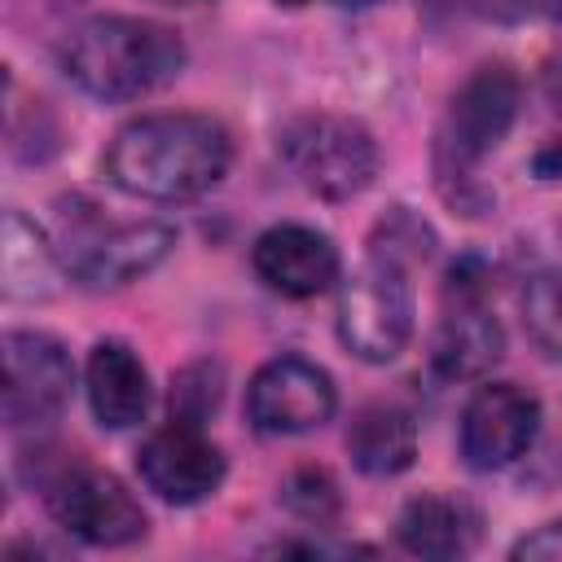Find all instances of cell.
I'll list each match as a JSON object with an SVG mask.
<instances>
[{
    "mask_svg": "<svg viewBox=\"0 0 562 562\" xmlns=\"http://www.w3.org/2000/svg\"><path fill=\"white\" fill-rule=\"evenodd\" d=\"M233 162V140L211 114H140L123 123L101 158L105 180L145 202L211 193Z\"/></svg>",
    "mask_w": 562,
    "mask_h": 562,
    "instance_id": "1",
    "label": "cell"
},
{
    "mask_svg": "<svg viewBox=\"0 0 562 562\" xmlns=\"http://www.w3.org/2000/svg\"><path fill=\"white\" fill-rule=\"evenodd\" d=\"M184 40L149 18H88L61 44V75L97 101H136L184 70Z\"/></svg>",
    "mask_w": 562,
    "mask_h": 562,
    "instance_id": "2",
    "label": "cell"
},
{
    "mask_svg": "<svg viewBox=\"0 0 562 562\" xmlns=\"http://www.w3.org/2000/svg\"><path fill=\"white\" fill-rule=\"evenodd\" d=\"M176 246V233L158 220H105L97 206L70 211L61 220L57 259L61 272L83 290H119L154 272Z\"/></svg>",
    "mask_w": 562,
    "mask_h": 562,
    "instance_id": "3",
    "label": "cell"
},
{
    "mask_svg": "<svg viewBox=\"0 0 562 562\" xmlns=\"http://www.w3.org/2000/svg\"><path fill=\"white\" fill-rule=\"evenodd\" d=\"M338 338L364 364L395 360L413 338V281L408 263L382 250L342 281L338 290Z\"/></svg>",
    "mask_w": 562,
    "mask_h": 562,
    "instance_id": "4",
    "label": "cell"
},
{
    "mask_svg": "<svg viewBox=\"0 0 562 562\" xmlns=\"http://www.w3.org/2000/svg\"><path fill=\"white\" fill-rule=\"evenodd\" d=\"M281 162L307 193L325 202H347L373 184L378 140L356 119L303 114L281 132Z\"/></svg>",
    "mask_w": 562,
    "mask_h": 562,
    "instance_id": "5",
    "label": "cell"
},
{
    "mask_svg": "<svg viewBox=\"0 0 562 562\" xmlns=\"http://www.w3.org/2000/svg\"><path fill=\"white\" fill-rule=\"evenodd\" d=\"M44 505L57 518V527H66L83 544H101V549L132 544L149 527L136 496L110 470H97L88 461H61L44 479Z\"/></svg>",
    "mask_w": 562,
    "mask_h": 562,
    "instance_id": "6",
    "label": "cell"
},
{
    "mask_svg": "<svg viewBox=\"0 0 562 562\" xmlns=\"http://www.w3.org/2000/svg\"><path fill=\"white\" fill-rule=\"evenodd\" d=\"M75 386L70 351L40 334V329H13L4 334V422L9 430H44L53 426Z\"/></svg>",
    "mask_w": 562,
    "mask_h": 562,
    "instance_id": "7",
    "label": "cell"
},
{
    "mask_svg": "<svg viewBox=\"0 0 562 562\" xmlns=\"http://www.w3.org/2000/svg\"><path fill=\"white\" fill-rule=\"evenodd\" d=\"M505 351V329L496 312L483 303V281L457 263L448 272V303L430 338V364L448 382H470L483 378Z\"/></svg>",
    "mask_w": 562,
    "mask_h": 562,
    "instance_id": "8",
    "label": "cell"
},
{
    "mask_svg": "<svg viewBox=\"0 0 562 562\" xmlns=\"http://www.w3.org/2000/svg\"><path fill=\"white\" fill-rule=\"evenodd\" d=\"M334 378L303 356L259 364L246 386V417L259 435H307L334 417Z\"/></svg>",
    "mask_w": 562,
    "mask_h": 562,
    "instance_id": "9",
    "label": "cell"
},
{
    "mask_svg": "<svg viewBox=\"0 0 562 562\" xmlns=\"http://www.w3.org/2000/svg\"><path fill=\"white\" fill-rule=\"evenodd\" d=\"M536 430L540 400L514 382H487L461 408V457L479 474L505 470L536 443Z\"/></svg>",
    "mask_w": 562,
    "mask_h": 562,
    "instance_id": "10",
    "label": "cell"
},
{
    "mask_svg": "<svg viewBox=\"0 0 562 562\" xmlns=\"http://www.w3.org/2000/svg\"><path fill=\"white\" fill-rule=\"evenodd\" d=\"M224 470H228L224 452L206 439V430L198 422H176L171 417L136 452L140 483L167 505H198V501L215 496L220 483H224Z\"/></svg>",
    "mask_w": 562,
    "mask_h": 562,
    "instance_id": "11",
    "label": "cell"
},
{
    "mask_svg": "<svg viewBox=\"0 0 562 562\" xmlns=\"http://www.w3.org/2000/svg\"><path fill=\"white\" fill-rule=\"evenodd\" d=\"M518 101H522V83L509 66L501 61L479 66L448 105L443 149L452 154V162H479L483 154H492L509 136L518 119Z\"/></svg>",
    "mask_w": 562,
    "mask_h": 562,
    "instance_id": "12",
    "label": "cell"
},
{
    "mask_svg": "<svg viewBox=\"0 0 562 562\" xmlns=\"http://www.w3.org/2000/svg\"><path fill=\"white\" fill-rule=\"evenodd\" d=\"M255 277L281 299H316L338 281V246L307 224H272L250 250Z\"/></svg>",
    "mask_w": 562,
    "mask_h": 562,
    "instance_id": "13",
    "label": "cell"
},
{
    "mask_svg": "<svg viewBox=\"0 0 562 562\" xmlns=\"http://www.w3.org/2000/svg\"><path fill=\"white\" fill-rule=\"evenodd\" d=\"M83 386H88V408L105 430L140 426L149 413V400H154L140 356L119 338H105L92 347L88 369H83Z\"/></svg>",
    "mask_w": 562,
    "mask_h": 562,
    "instance_id": "14",
    "label": "cell"
},
{
    "mask_svg": "<svg viewBox=\"0 0 562 562\" xmlns=\"http://www.w3.org/2000/svg\"><path fill=\"white\" fill-rule=\"evenodd\" d=\"M347 457L369 479L404 474L417 457V422L395 404H369L347 426Z\"/></svg>",
    "mask_w": 562,
    "mask_h": 562,
    "instance_id": "15",
    "label": "cell"
},
{
    "mask_svg": "<svg viewBox=\"0 0 562 562\" xmlns=\"http://www.w3.org/2000/svg\"><path fill=\"white\" fill-rule=\"evenodd\" d=\"M395 536L417 558H461V553H470V544L479 536V514L457 496L426 492L400 509Z\"/></svg>",
    "mask_w": 562,
    "mask_h": 562,
    "instance_id": "16",
    "label": "cell"
},
{
    "mask_svg": "<svg viewBox=\"0 0 562 562\" xmlns=\"http://www.w3.org/2000/svg\"><path fill=\"white\" fill-rule=\"evenodd\" d=\"M61 268L57 246L18 211H4V246H0V277L9 299H44L53 290V272Z\"/></svg>",
    "mask_w": 562,
    "mask_h": 562,
    "instance_id": "17",
    "label": "cell"
},
{
    "mask_svg": "<svg viewBox=\"0 0 562 562\" xmlns=\"http://www.w3.org/2000/svg\"><path fill=\"white\" fill-rule=\"evenodd\" d=\"M522 325H527V338L562 360V272H536L522 290Z\"/></svg>",
    "mask_w": 562,
    "mask_h": 562,
    "instance_id": "18",
    "label": "cell"
},
{
    "mask_svg": "<svg viewBox=\"0 0 562 562\" xmlns=\"http://www.w3.org/2000/svg\"><path fill=\"white\" fill-rule=\"evenodd\" d=\"M220 404V369L211 364H189L171 382V417L176 422H206Z\"/></svg>",
    "mask_w": 562,
    "mask_h": 562,
    "instance_id": "19",
    "label": "cell"
},
{
    "mask_svg": "<svg viewBox=\"0 0 562 562\" xmlns=\"http://www.w3.org/2000/svg\"><path fill=\"white\" fill-rule=\"evenodd\" d=\"M285 505L307 522H329L338 514V487L325 470H299L285 483Z\"/></svg>",
    "mask_w": 562,
    "mask_h": 562,
    "instance_id": "20",
    "label": "cell"
},
{
    "mask_svg": "<svg viewBox=\"0 0 562 562\" xmlns=\"http://www.w3.org/2000/svg\"><path fill=\"white\" fill-rule=\"evenodd\" d=\"M509 553H514V558H531V562H562V518L536 527V531L522 536Z\"/></svg>",
    "mask_w": 562,
    "mask_h": 562,
    "instance_id": "21",
    "label": "cell"
},
{
    "mask_svg": "<svg viewBox=\"0 0 562 562\" xmlns=\"http://www.w3.org/2000/svg\"><path fill=\"white\" fill-rule=\"evenodd\" d=\"M452 4L487 22H522L527 13H540V0H452Z\"/></svg>",
    "mask_w": 562,
    "mask_h": 562,
    "instance_id": "22",
    "label": "cell"
},
{
    "mask_svg": "<svg viewBox=\"0 0 562 562\" xmlns=\"http://www.w3.org/2000/svg\"><path fill=\"white\" fill-rule=\"evenodd\" d=\"M285 9H303V4H334V9H364V4H378V0H277Z\"/></svg>",
    "mask_w": 562,
    "mask_h": 562,
    "instance_id": "23",
    "label": "cell"
},
{
    "mask_svg": "<svg viewBox=\"0 0 562 562\" xmlns=\"http://www.w3.org/2000/svg\"><path fill=\"white\" fill-rule=\"evenodd\" d=\"M540 13H549V18L562 22V0H540Z\"/></svg>",
    "mask_w": 562,
    "mask_h": 562,
    "instance_id": "24",
    "label": "cell"
},
{
    "mask_svg": "<svg viewBox=\"0 0 562 562\" xmlns=\"http://www.w3.org/2000/svg\"><path fill=\"white\" fill-rule=\"evenodd\" d=\"M158 4H211V0H158Z\"/></svg>",
    "mask_w": 562,
    "mask_h": 562,
    "instance_id": "25",
    "label": "cell"
}]
</instances>
